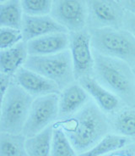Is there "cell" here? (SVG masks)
Instances as JSON below:
<instances>
[{
  "instance_id": "21",
  "label": "cell",
  "mask_w": 135,
  "mask_h": 156,
  "mask_svg": "<svg viewBox=\"0 0 135 156\" xmlns=\"http://www.w3.org/2000/svg\"><path fill=\"white\" fill-rule=\"evenodd\" d=\"M53 127V135L52 140L51 156H79L68 136L62 129L58 126Z\"/></svg>"
},
{
  "instance_id": "25",
  "label": "cell",
  "mask_w": 135,
  "mask_h": 156,
  "mask_svg": "<svg viewBox=\"0 0 135 156\" xmlns=\"http://www.w3.org/2000/svg\"><path fill=\"white\" fill-rule=\"evenodd\" d=\"M123 29L129 31L135 37V15L126 11L124 17Z\"/></svg>"
},
{
  "instance_id": "22",
  "label": "cell",
  "mask_w": 135,
  "mask_h": 156,
  "mask_svg": "<svg viewBox=\"0 0 135 156\" xmlns=\"http://www.w3.org/2000/svg\"><path fill=\"white\" fill-rule=\"evenodd\" d=\"M53 1L51 0H22L21 5L25 15L44 16L51 15Z\"/></svg>"
},
{
  "instance_id": "17",
  "label": "cell",
  "mask_w": 135,
  "mask_h": 156,
  "mask_svg": "<svg viewBox=\"0 0 135 156\" xmlns=\"http://www.w3.org/2000/svg\"><path fill=\"white\" fill-rule=\"evenodd\" d=\"M24 12L21 1L8 0L0 3V27L21 30Z\"/></svg>"
},
{
  "instance_id": "18",
  "label": "cell",
  "mask_w": 135,
  "mask_h": 156,
  "mask_svg": "<svg viewBox=\"0 0 135 156\" xmlns=\"http://www.w3.org/2000/svg\"><path fill=\"white\" fill-rule=\"evenodd\" d=\"M53 127L50 126L25 141L27 156H51Z\"/></svg>"
},
{
  "instance_id": "2",
  "label": "cell",
  "mask_w": 135,
  "mask_h": 156,
  "mask_svg": "<svg viewBox=\"0 0 135 156\" xmlns=\"http://www.w3.org/2000/svg\"><path fill=\"white\" fill-rule=\"evenodd\" d=\"M93 77L127 106H135V75L128 64L93 50Z\"/></svg>"
},
{
  "instance_id": "3",
  "label": "cell",
  "mask_w": 135,
  "mask_h": 156,
  "mask_svg": "<svg viewBox=\"0 0 135 156\" xmlns=\"http://www.w3.org/2000/svg\"><path fill=\"white\" fill-rule=\"evenodd\" d=\"M93 50L135 67V37L125 29H88Z\"/></svg>"
},
{
  "instance_id": "7",
  "label": "cell",
  "mask_w": 135,
  "mask_h": 156,
  "mask_svg": "<svg viewBox=\"0 0 135 156\" xmlns=\"http://www.w3.org/2000/svg\"><path fill=\"white\" fill-rule=\"evenodd\" d=\"M88 29L123 28L126 10L119 1L114 0H89Z\"/></svg>"
},
{
  "instance_id": "16",
  "label": "cell",
  "mask_w": 135,
  "mask_h": 156,
  "mask_svg": "<svg viewBox=\"0 0 135 156\" xmlns=\"http://www.w3.org/2000/svg\"><path fill=\"white\" fill-rule=\"evenodd\" d=\"M108 117L112 133L135 140V106L125 105Z\"/></svg>"
},
{
  "instance_id": "26",
  "label": "cell",
  "mask_w": 135,
  "mask_h": 156,
  "mask_svg": "<svg viewBox=\"0 0 135 156\" xmlns=\"http://www.w3.org/2000/svg\"><path fill=\"white\" fill-rule=\"evenodd\" d=\"M13 81V76L1 73L0 74V85H1V99L4 98L6 93L8 92L9 87Z\"/></svg>"
},
{
  "instance_id": "11",
  "label": "cell",
  "mask_w": 135,
  "mask_h": 156,
  "mask_svg": "<svg viewBox=\"0 0 135 156\" xmlns=\"http://www.w3.org/2000/svg\"><path fill=\"white\" fill-rule=\"evenodd\" d=\"M78 82L106 115H112L126 105L119 98L101 86L93 76L82 78Z\"/></svg>"
},
{
  "instance_id": "24",
  "label": "cell",
  "mask_w": 135,
  "mask_h": 156,
  "mask_svg": "<svg viewBox=\"0 0 135 156\" xmlns=\"http://www.w3.org/2000/svg\"><path fill=\"white\" fill-rule=\"evenodd\" d=\"M104 156H135V141L127 145V147L120 148Z\"/></svg>"
},
{
  "instance_id": "20",
  "label": "cell",
  "mask_w": 135,
  "mask_h": 156,
  "mask_svg": "<svg viewBox=\"0 0 135 156\" xmlns=\"http://www.w3.org/2000/svg\"><path fill=\"white\" fill-rule=\"evenodd\" d=\"M23 133H0V156H27Z\"/></svg>"
},
{
  "instance_id": "28",
  "label": "cell",
  "mask_w": 135,
  "mask_h": 156,
  "mask_svg": "<svg viewBox=\"0 0 135 156\" xmlns=\"http://www.w3.org/2000/svg\"><path fill=\"white\" fill-rule=\"evenodd\" d=\"M133 72H134V75H135V67L133 69Z\"/></svg>"
},
{
  "instance_id": "5",
  "label": "cell",
  "mask_w": 135,
  "mask_h": 156,
  "mask_svg": "<svg viewBox=\"0 0 135 156\" xmlns=\"http://www.w3.org/2000/svg\"><path fill=\"white\" fill-rule=\"evenodd\" d=\"M24 67L49 79L61 91L76 82L69 49L50 55H29Z\"/></svg>"
},
{
  "instance_id": "1",
  "label": "cell",
  "mask_w": 135,
  "mask_h": 156,
  "mask_svg": "<svg viewBox=\"0 0 135 156\" xmlns=\"http://www.w3.org/2000/svg\"><path fill=\"white\" fill-rule=\"evenodd\" d=\"M52 126L60 127L65 133L79 154L87 152L112 133L109 117L92 99L77 113L58 120Z\"/></svg>"
},
{
  "instance_id": "14",
  "label": "cell",
  "mask_w": 135,
  "mask_h": 156,
  "mask_svg": "<svg viewBox=\"0 0 135 156\" xmlns=\"http://www.w3.org/2000/svg\"><path fill=\"white\" fill-rule=\"evenodd\" d=\"M69 48V33H52L27 42L29 55H50L58 54Z\"/></svg>"
},
{
  "instance_id": "23",
  "label": "cell",
  "mask_w": 135,
  "mask_h": 156,
  "mask_svg": "<svg viewBox=\"0 0 135 156\" xmlns=\"http://www.w3.org/2000/svg\"><path fill=\"white\" fill-rule=\"evenodd\" d=\"M23 34L21 30L13 28H0V49L4 50L15 47L19 43L23 42Z\"/></svg>"
},
{
  "instance_id": "13",
  "label": "cell",
  "mask_w": 135,
  "mask_h": 156,
  "mask_svg": "<svg viewBox=\"0 0 135 156\" xmlns=\"http://www.w3.org/2000/svg\"><path fill=\"white\" fill-rule=\"evenodd\" d=\"M92 98L78 82L61 91L58 101V120L72 116Z\"/></svg>"
},
{
  "instance_id": "4",
  "label": "cell",
  "mask_w": 135,
  "mask_h": 156,
  "mask_svg": "<svg viewBox=\"0 0 135 156\" xmlns=\"http://www.w3.org/2000/svg\"><path fill=\"white\" fill-rule=\"evenodd\" d=\"M35 98L13 79L8 92L1 99L0 133H22Z\"/></svg>"
},
{
  "instance_id": "6",
  "label": "cell",
  "mask_w": 135,
  "mask_h": 156,
  "mask_svg": "<svg viewBox=\"0 0 135 156\" xmlns=\"http://www.w3.org/2000/svg\"><path fill=\"white\" fill-rule=\"evenodd\" d=\"M58 101L59 94L35 98L22 132L26 138L38 134L58 121Z\"/></svg>"
},
{
  "instance_id": "19",
  "label": "cell",
  "mask_w": 135,
  "mask_h": 156,
  "mask_svg": "<svg viewBox=\"0 0 135 156\" xmlns=\"http://www.w3.org/2000/svg\"><path fill=\"white\" fill-rule=\"evenodd\" d=\"M133 142L134 141L126 136L116 135L114 133H109L95 147H93L87 152L79 154V156H104L120 148L127 147Z\"/></svg>"
},
{
  "instance_id": "12",
  "label": "cell",
  "mask_w": 135,
  "mask_h": 156,
  "mask_svg": "<svg viewBox=\"0 0 135 156\" xmlns=\"http://www.w3.org/2000/svg\"><path fill=\"white\" fill-rule=\"evenodd\" d=\"M21 31L24 42L52 34V33H69L68 30L57 22L49 15L44 16H31L24 14Z\"/></svg>"
},
{
  "instance_id": "10",
  "label": "cell",
  "mask_w": 135,
  "mask_h": 156,
  "mask_svg": "<svg viewBox=\"0 0 135 156\" xmlns=\"http://www.w3.org/2000/svg\"><path fill=\"white\" fill-rule=\"evenodd\" d=\"M13 79L34 98L49 94H60L61 93L60 87L55 82L24 66L16 72Z\"/></svg>"
},
{
  "instance_id": "9",
  "label": "cell",
  "mask_w": 135,
  "mask_h": 156,
  "mask_svg": "<svg viewBox=\"0 0 135 156\" xmlns=\"http://www.w3.org/2000/svg\"><path fill=\"white\" fill-rule=\"evenodd\" d=\"M69 32L87 29L88 7L84 0H55L50 15Z\"/></svg>"
},
{
  "instance_id": "8",
  "label": "cell",
  "mask_w": 135,
  "mask_h": 156,
  "mask_svg": "<svg viewBox=\"0 0 135 156\" xmlns=\"http://www.w3.org/2000/svg\"><path fill=\"white\" fill-rule=\"evenodd\" d=\"M69 50L72 56L75 80L94 76L95 58L91 36L88 28L79 32H69Z\"/></svg>"
},
{
  "instance_id": "27",
  "label": "cell",
  "mask_w": 135,
  "mask_h": 156,
  "mask_svg": "<svg viewBox=\"0 0 135 156\" xmlns=\"http://www.w3.org/2000/svg\"><path fill=\"white\" fill-rule=\"evenodd\" d=\"M119 2L126 11L135 15V0H119Z\"/></svg>"
},
{
  "instance_id": "15",
  "label": "cell",
  "mask_w": 135,
  "mask_h": 156,
  "mask_svg": "<svg viewBox=\"0 0 135 156\" xmlns=\"http://www.w3.org/2000/svg\"><path fill=\"white\" fill-rule=\"evenodd\" d=\"M26 42H21L15 47L0 51V71L1 73L14 76L24 66L28 58Z\"/></svg>"
}]
</instances>
